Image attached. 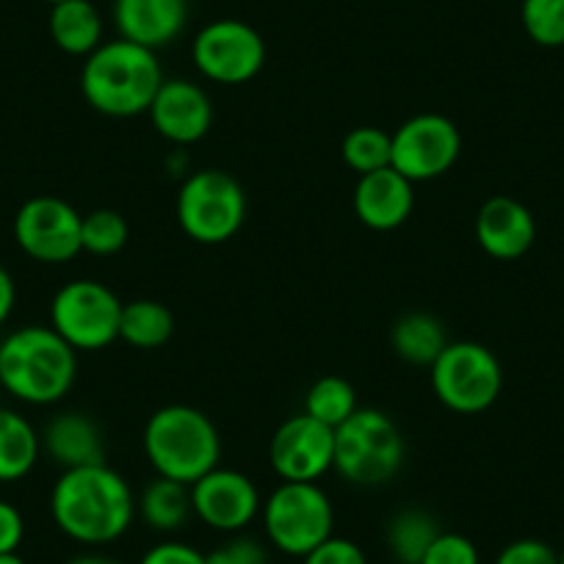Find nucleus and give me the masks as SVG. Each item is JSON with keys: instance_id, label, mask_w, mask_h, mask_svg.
<instances>
[{"instance_id": "obj_32", "label": "nucleus", "mask_w": 564, "mask_h": 564, "mask_svg": "<svg viewBox=\"0 0 564 564\" xmlns=\"http://www.w3.org/2000/svg\"><path fill=\"white\" fill-rule=\"evenodd\" d=\"M492 564H558V553L547 542L523 536L503 547Z\"/></svg>"}, {"instance_id": "obj_7", "label": "nucleus", "mask_w": 564, "mask_h": 564, "mask_svg": "<svg viewBox=\"0 0 564 564\" xmlns=\"http://www.w3.org/2000/svg\"><path fill=\"white\" fill-rule=\"evenodd\" d=\"M432 390L443 406L459 415L490 410L503 390V368L487 346L476 340H448L430 368Z\"/></svg>"}, {"instance_id": "obj_10", "label": "nucleus", "mask_w": 564, "mask_h": 564, "mask_svg": "<svg viewBox=\"0 0 564 564\" xmlns=\"http://www.w3.org/2000/svg\"><path fill=\"white\" fill-rule=\"evenodd\" d=\"M84 216L62 197L40 194L20 205L14 216V241L36 263L62 265L84 252Z\"/></svg>"}, {"instance_id": "obj_37", "label": "nucleus", "mask_w": 564, "mask_h": 564, "mask_svg": "<svg viewBox=\"0 0 564 564\" xmlns=\"http://www.w3.org/2000/svg\"><path fill=\"white\" fill-rule=\"evenodd\" d=\"M67 564H119V562L111 556H102V553H80V556L69 558Z\"/></svg>"}, {"instance_id": "obj_8", "label": "nucleus", "mask_w": 564, "mask_h": 564, "mask_svg": "<svg viewBox=\"0 0 564 564\" xmlns=\"http://www.w3.org/2000/svg\"><path fill=\"white\" fill-rule=\"evenodd\" d=\"M247 219V194L241 183L221 170H199L177 192L181 230L197 243H225Z\"/></svg>"}, {"instance_id": "obj_19", "label": "nucleus", "mask_w": 564, "mask_h": 564, "mask_svg": "<svg viewBox=\"0 0 564 564\" xmlns=\"http://www.w3.org/2000/svg\"><path fill=\"white\" fill-rule=\"evenodd\" d=\"M42 452L64 470L106 463L102 432L84 412H62L51 417L42 432Z\"/></svg>"}, {"instance_id": "obj_12", "label": "nucleus", "mask_w": 564, "mask_h": 564, "mask_svg": "<svg viewBox=\"0 0 564 564\" xmlns=\"http://www.w3.org/2000/svg\"><path fill=\"white\" fill-rule=\"evenodd\" d=\"M194 64L208 80L238 86L252 80L265 64V42L241 20H214L194 36Z\"/></svg>"}, {"instance_id": "obj_17", "label": "nucleus", "mask_w": 564, "mask_h": 564, "mask_svg": "<svg viewBox=\"0 0 564 564\" xmlns=\"http://www.w3.org/2000/svg\"><path fill=\"white\" fill-rule=\"evenodd\" d=\"M415 183L406 181L393 166L368 172L355 186V214L371 230H395L415 208Z\"/></svg>"}, {"instance_id": "obj_27", "label": "nucleus", "mask_w": 564, "mask_h": 564, "mask_svg": "<svg viewBox=\"0 0 564 564\" xmlns=\"http://www.w3.org/2000/svg\"><path fill=\"white\" fill-rule=\"evenodd\" d=\"M340 159L360 177L368 172L384 170L393 159V135L382 128H371V124L349 130L340 144Z\"/></svg>"}, {"instance_id": "obj_1", "label": "nucleus", "mask_w": 564, "mask_h": 564, "mask_svg": "<svg viewBox=\"0 0 564 564\" xmlns=\"http://www.w3.org/2000/svg\"><path fill=\"white\" fill-rule=\"evenodd\" d=\"M53 523L80 545L117 542L133 525L135 496L111 465L64 470L51 490Z\"/></svg>"}, {"instance_id": "obj_30", "label": "nucleus", "mask_w": 564, "mask_h": 564, "mask_svg": "<svg viewBox=\"0 0 564 564\" xmlns=\"http://www.w3.org/2000/svg\"><path fill=\"white\" fill-rule=\"evenodd\" d=\"M421 564H481L479 547L474 540L457 531H441Z\"/></svg>"}, {"instance_id": "obj_5", "label": "nucleus", "mask_w": 564, "mask_h": 564, "mask_svg": "<svg viewBox=\"0 0 564 564\" xmlns=\"http://www.w3.org/2000/svg\"><path fill=\"white\" fill-rule=\"evenodd\" d=\"M404 463V441L393 417L360 406L335 430L333 468L357 487L388 485Z\"/></svg>"}, {"instance_id": "obj_2", "label": "nucleus", "mask_w": 564, "mask_h": 564, "mask_svg": "<svg viewBox=\"0 0 564 564\" xmlns=\"http://www.w3.org/2000/svg\"><path fill=\"white\" fill-rule=\"evenodd\" d=\"M78 377V351L53 327L29 324L0 340V384L34 406L62 401Z\"/></svg>"}, {"instance_id": "obj_34", "label": "nucleus", "mask_w": 564, "mask_h": 564, "mask_svg": "<svg viewBox=\"0 0 564 564\" xmlns=\"http://www.w3.org/2000/svg\"><path fill=\"white\" fill-rule=\"evenodd\" d=\"M139 564H208V556L203 551H197L194 545H188V542L166 540L150 547L139 558Z\"/></svg>"}, {"instance_id": "obj_26", "label": "nucleus", "mask_w": 564, "mask_h": 564, "mask_svg": "<svg viewBox=\"0 0 564 564\" xmlns=\"http://www.w3.org/2000/svg\"><path fill=\"white\" fill-rule=\"evenodd\" d=\"M357 410L360 404H357L355 384L344 377L316 379L305 393V412L329 430H338L340 423L349 421Z\"/></svg>"}, {"instance_id": "obj_22", "label": "nucleus", "mask_w": 564, "mask_h": 564, "mask_svg": "<svg viewBox=\"0 0 564 564\" xmlns=\"http://www.w3.org/2000/svg\"><path fill=\"white\" fill-rule=\"evenodd\" d=\"M42 441L34 423L20 412L0 406V481H20L36 468Z\"/></svg>"}, {"instance_id": "obj_33", "label": "nucleus", "mask_w": 564, "mask_h": 564, "mask_svg": "<svg viewBox=\"0 0 564 564\" xmlns=\"http://www.w3.org/2000/svg\"><path fill=\"white\" fill-rule=\"evenodd\" d=\"M302 564H368L366 553L357 542L346 540V536H329L322 545L313 547Z\"/></svg>"}, {"instance_id": "obj_14", "label": "nucleus", "mask_w": 564, "mask_h": 564, "mask_svg": "<svg viewBox=\"0 0 564 564\" xmlns=\"http://www.w3.org/2000/svg\"><path fill=\"white\" fill-rule=\"evenodd\" d=\"M260 492L241 470L214 468L192 485V509L208 529L238 534L260 514Z\"/></svg>"}, {"instance_id": "obj_36", "label": "nucleus", "mask_w": 564, "mask_h": 564, "mask_svg": "<svg viewBox=\"0 0 564 564\" xmlns=\"http://www.w3.org/2000/svg\"><path fill=\"white\" fill-rule=\"evenodd\" d=\"M14 305H18V285H14V276L9 274V269L0 265V327L9 322Z\"/></svg>"}, {"instance_id": "obj_40", "label": "nucleus", "mask_w": 564, "mask_h": 564, "mask_svg": "<svg viewBox=\"0 0 564 564\" xmlns=\"http://www.w3.org/2000/svg\"><path fill=\"white\" fill-rule=\"evenodd\" d=\"M45 3H51V7H53V3H62V0H45Z\"/></svg>"}, {"instance_id": "obj_15", "label": "nucleus", "mask_w": 564, "mask_h": 564, "mask_svg": "<svg viewBox=\"0 0 564 564\" xmlns=\"http://www.w3.org/2000/svg\"><path fill=\"white\" fill-rule=\"evenodd\" d=\"M148 113L153 119V128L177 148L197 144L214 124L210 97L205 95L203 86L186 78H164Z\"/></svg>"}, {"instance_id": "obj_21", "label": "nucleus", "mask_w": 564, "mask_h": 564, "mask_svg": "<svg viewBox=\"0 0 564 564\" xmlns=\"http://www.w3.org/2000/svg\"><path fill=\"white\" fill-rule=\"evenodd\" d=\"M135 514H139L153 531L172 534V531L183 529L186 520L194 514L192 487L183 485V481L155 476V479L141 490V496L135 498Z\"/></svg>"}, {"instance_id": "obj_28", "label": "nucleus", "mask_w": 564, "mask_h": 564, "mask_svg": "<svg viewBox=\"0 0 564 564\" xmlns=\"http://www.w3.org/2000/svg\"><path fill=\"white\" fill-rule=\"evenodd\" d=\"M128 236H130V227L119 210L97 208L84 216V227H80V243H84V252L108 258V254H117L119 249L128 243Z\"/></svg>"}, {"instance_id": "obj_13", "label": "nucleus", "mask_w": 564, "mask_h": 564, "mask_svg": "<svg viewBox=\"0 0 564 564\" xmlns=\"http://www.w3.org/2000/svg\"><path fill=\"white\" fill-rule=\"evenodd\" d=\"M269 463L282 481H318L335 463V430L307 412L276 426L269 443Z\"/></svg>"}, {"instance_id": "obj_4", "label": "nucleus", "mask_w": 564, "mask_h": 564, "mask_svg": "<svg viewBox=\"0 0 564 564\" xmlns=\"http://www.w3.org/2000/svg\"><path fill=\"white\" fill-rule=\"evenodd\" d=\"M144 454L155 474L192 487L219 468L221 437L203 410L188 404L161 406L144 426Z\"/></svg>"}, {"instance_id": "obj_35", "label": "nucleus", "mask_w": 564, "mask_h": 564, "mask_svg": "<svg viewBox=\"0 0 564 564\" xmlns=\"http://www.w3.org/2000/svg\"><path fill=\"white\" fill-rule=\"evenodd\" d=\"M25 536V520L14 503L0 498V553H18Z\"/></svg>"}, {"instance_id": "obj_31", "label": "nucleus", "mask_w": 564, "mask_h": 564, "mask_svg": "<svg viewBox=\"0 0 564 564\" xmlns=\"http://www.w3.org/2000/svg\"><path fill=\"white\" fill-rule=\"evenodd\" d=\"M205 556H208V564H269V551L263 542L241 534L221 542L216 551L205 553Z\"/></svg>"}, {"instance_id": "obj_39", "label": "nucleus", "mask_w": 564, "mask_h": 564, "mask_svg": "<svg viewBox=\"0 0 564 564\" xmlns=\"http://www.w3.org/2000/svg\"><path fill=\"white\" fill-rule=\"evenodd\" d=\"M558 564H564V551H562V553H558Z\"/></svg>"}, {"instance_id": "obj_9", "label": "nucleus", "mask_w": 564, "mask_h": 564, "mask_svg": "<svg viewBox=\"0 0 564 564\" xmlns=\"http://www.w3.org/2000/svg\"><path fill=\"white\" fill-rule=\"evenodd\" d=\"M119 296L97 280H73L51 302V327L75 351H97L119 338Z\"/></svg>"}, {"instance_id": "obj_24", "label": "nucleus", "mask_w": 564, "mask_h": 564, "mask_svg": "<svg viewBox=\"0 0 564 564\" xmlns=\"http://www.w3.org/2000/svg\"><path fill=\"white\" fill-rule=\"evenodd\" d=\"M175 335V316L164 302L133 300L122 305L119 338L133 349H161Z\"/></svg>"}, {"instance_id": "obj_6", "label": "nucleus", "mask_w": 564, "mask_h": 564, "mask_svg": "<svg viewBox=\"0 0 564 564\" xmlns=\"http://www.w3.org/2000/svg\"><path fill=\"white\" fill-rule=\"evenodd\" d=\"M263 531L276 551L305 558L333 536L335 509L318 481H282L260 507Z\"/></svg>"}, {"instance_id": "obj_11", "label": "nucleus", "mask_w": 564, "mask_h": 564, "mask_svg": "<svg viewBox=\"0 0 564 564\" xmlns=\"http://www.w3.org/2000/svg\"><path fill=\"white\" fill-rule=\"evenodd\" d=\"M463 153L459 128L443 113H417L393 133L390 166L412 183L446 175Z\"/></svg>"}, {"instance_id": "obj_38", "label": "nucleus", "mask_w": 564, "mask_h": 564, "mask_svg": "<svg viewBox=\"0 0 564 564\" xmlns=\"http://www.w3.org/2000/svg\"><path fill=\"white\" fill-rule=\"evenodd\" d=\"M0 564H25L20 553H0Z\"/></svg>"}, {"instance_id": "obj_16", "label": "nucleus", "mask_w": 564, "mask_h": 564, "mask_svg": "<svg viewBox=\"0 0 564 564\" xmlns=\"http://www.w3.org/2000/svg\"><path fill=\"white\" fill-rule=\"evenodd\" d=\"M536 221L514 197H490L476 214V241L490 258L518 260L534 247Z\"/></svg>"}, {"instance_id": "obj_20", "label": "nucleus", "mask_w": 564, "mask_h": 564, "mask_svg": "<svg viewBox=\"0 0 564 564\" xmlns=\"http://www.w3.org/2000/svg\"><path fill=\"white\" fill-rule=\"evenodd\" d=\"M51 40L67 56H91L102 45V18L91 0H62L51 7Z\"/></svg>"}, {"instance_id": "obj_25", "label": "nucleus", "mask_w": 564, "mask_h": 564, "mask_svg": "<svg viewBox=\"0 0 564 564\" xmlns=\"http://www.w3.org/2000/svg\"><path fill=\"white\" fill-rule=\"evenodd\" d=\"M441 534V525L423 509H401L390 518L388 531H384V542H388L390 556L399 564H421L432 542Z\"/></svg>"}, {"instance_id": "obj_23", "label": "nucleus", "mask_w": 564, "mask_h": 564, "mask_svg": "<svg viewBox=\"0 0 564 564\" xmlns=\"http://www.w3.org/2000/svg\"><path fill=\"white\" fill-rule=\"evenodd\" d=\"M390 344L404 362L432 368L448 346V335L446 327L430 313H406L390 329Z\"/></svg>"}, {"instance_id": "obj_29", "label": "nucleus", "mask_w": 564, "mask_h": 564, "mask_svg": "<svg viewBox=\"0 0 564 564\" xmlns=\"http://www.w3.org/2000/svg\"><path fill=\"white\" fill-rule=\"evenodd\" d=\"M520 23L531 42L542 47L564 45V0H523Z\"/></svg>"}, {"instance_id": "obj_18", "label": "nucleus", "mask_w": 564, "mask_h": 564, "mask_svg": "<svg viewBox=\"0 0 564 564\" xmlns=\"http://www.w3.org/2000/svg\"><path fill=\"white\" fill-rule=\"evenodd\" d=\"M188 0H117L113 23L122 40L159 51L183 34Z\"/></svg>"}, {"instance_id": "obj_3", "label": "nucleus", "mask_w": 564, "mask_h": 564, "mask_svg": "<svg viewBox=\"0 0 564 564\" xmlns=\"http://www.w3.org/2000/svg\"><path fill=\"white\" fill-rule=\"evenodd\" d=\"M164 84L155 51L128 40L102 42L80 69V91L97 113L128 119L148 113Z\"/></svg>"}]
</instances>
